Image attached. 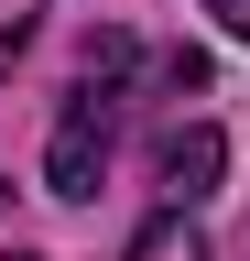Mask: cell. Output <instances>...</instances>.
<instances>
[{
	"mask_svg": "<svg viewBox=\"0 0 250 261\" xmlns=\"http://www.w3.org/2000/svg\"><path fill=\"white\" fill-rule=\"evenodd\" d=\"M109 130H120V87H87V76H76L66 120H54V152H44V185L66 196V207L98 196V174H109Z\"/></svg>",
	"mask_w": 250,
	"mask_h": 261,
	"instance_id": "1",
	"label": "cell"
},
{
	"mask_svg": "<svg viewBox=\"0 0 250 261\" xmlns=\"http://www.w3.org/2000/svg\"><path fill=\"white\" fill-rule=\"evenodd\" d=\"M217 174H229V142H217L207 120L163 142V196H174V218H185V207H207V196H217Z\"/></svg>",
	"mask_w": 250,
	"mask_h": 261,
	"instance_id": "2",
	"label": "cell"
},
{
	"mask_svg": "<svg viewBox=\"0 0 250 261\" xmlns=\"http://www.w3.org/2000/svg\"><path fill=\"white\" fill-rule=\"evenodd\" d=\"M131 261H207V228L163 207V218H152V228H142V240H131Z\"/></svg>",
	"mask_w": 250,
	"mask_h": 261,
	"instance_id": "3",
	"label": "cell"
},
{
	"mask_svg": "<svg viewBox=\"0 0 250 261\" xmlns=\"http://www.w3.org/2000/svg\"><path fill=\"white\" fill-rule=\"evenodd\" d=\"M207 11H217V22H229V33H239V44H250V0H207Z\"/></svg>",
	"mask_w": 250,
	"mask_h": 261,
	"instance_id": "4",
	"label": "cell"
},
{
	"mask_svg": "<svg viewBox=\"0 0 250 261\" xmlns=\"http://www.w3.org/2000/svg\"><path fill=\"white\" fill-rule=\"evenodd\" d=\"M0 261H44V250H0Z\"/></svg>",
	"mask_w": 250,
	"mask_h": 261,
	"instance_id": "5",
	"label": "cell"
}]
</instances>
